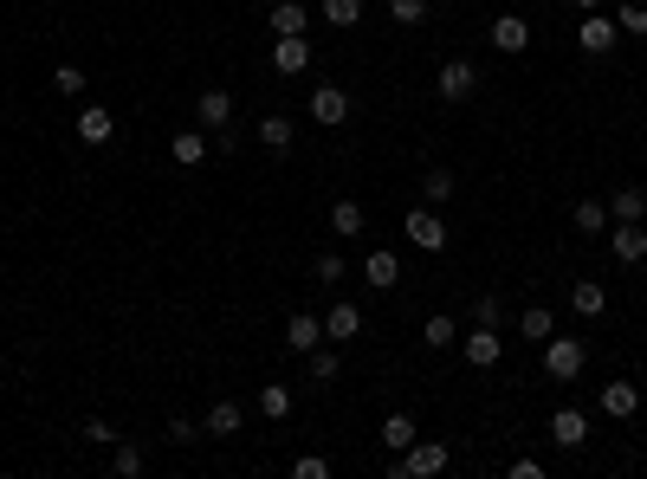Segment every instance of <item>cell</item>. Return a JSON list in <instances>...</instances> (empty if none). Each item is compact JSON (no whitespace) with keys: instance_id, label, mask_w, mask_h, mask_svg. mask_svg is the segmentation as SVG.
<instances>
[{"instance_id":"obj_1","label":"cell","mask_w":647,"mask_h":479,"mask_svg":"<svg viewBox=\"0 0 647 479\" xmlns=\"http://www.w3.org/2000/svg\"><path fill=\"white\" fill-rule=\"evenodd\" d=\"M447 467H453V447L447 441H415V447H402V454H395L389 479H434V473H447Z\"/></svg>"},{"instance_id":"obj_2","label":"cell","mask_w":647,"mask_h":479,"mask_svg":"<svg viewBox=\"0 0 647 479\" xmlns=\"http://www.w3.org/2000/svg\"><path fill=\"white\" fill-rule=\"evenodd\" d=\"M583 363H589V344H583V337H563V331L544 337V376H550V382L583 376Z\"/></svg>"},{"instance_id":"obj_3","label":"cell","mask_w":647,"mask_h":479,"mask_svg":"<svg viewBox=\"0 0 647 479\" xmlns=\"http://www.w3.org/2000/svg\"><path fill=\"white\" fill-rule=\"evenodd\" d=\"M434 91H440L447 104H466V98L479 91V65H473V59H447V65L434 72Z\"/></svg>"},{"instance_id":"obj_4","label":"cell","mask_w":647,"mask_h":479,"mask_svg":"<svg viewBox=\"0 0 647 479\" xmlns=\"http://www.w3.org/2000/svg\"><path fill=\"white\" fill-rule=\"evenodd\" d=\"M402 234H408V246H421V253H440V246H447V221H440L434 208H408Z\"/></svg>"},{"instance_id":"obj_5","label":"cell","mask_w":647,"mask_h":479,"mask_svg":"<svg viewBox=\"0 0 647 479\" xmlns=\"http://www.w3.org/2000/svg\"><path fill=\"white\" fill-rule=\"evenodd\" d=\"M460 357L473 363V369H499L505 337H499V331H486V324H473V331H460Z\"/></svg>"},{"instance_id":"obj_6","label":"cell","mask_w":647,"mask_h":479,"mask_svg":"<svg viewBox=\"0 0 647 479\" xmlns=\"http://www.w3.org/2000/svg\"><path fill=\"white\" fill-rule=\"evenodd\" d=\"M576 39H583V52H589V59H609V52H615V39H622V26H615V20H602V13H583V20H576Z\"/></svg>"},{"instance_id":"obj_7","label":"cell","mask_w":647,"mask_h":479,"mask_svg":"<svg viewBox=\"0 0 647 479\" xmlns=\"http://www.w3.org/2000/svg\"><path fill=\"white\" fill-rule=\"evenodd\" d=\"M609 253L622 259V266H641L647 259V227L641 221H609Z\"/></svg>"},{"instance_id":"obj_8","label":"cell","mask_w":647,"mask_h":479,"mask_svg":"<svg viewBox=\"0 0 647 479\" xmlns=\"http://www.w3.org/2000/svg\"><path fill=\"white\" fill-rule=\"evenodd\" d=\"M311 117H318L324 130L350 123V91H343V85H318V91H311Z\"/></svg>"},{"instance_id":"obj_9","label":"cell","mask_w":647,"mask_h":479,"mask_svg":"<svg viewBox=\"0 0 647 479\" xmlns=\"http://www.w3.org/2000/svg\"><path fill=\"white\" fill-rule=\"evenodd\" d=\"M318 344H324V318L318 311H292V318H285V350L305 357V350H318Z\"/></svg>"},{"instance_id":"obj_10","label":"cell","mask_w":647,"mask_h":479,"mask_svg":"<svg viewBox=\"0 0 647 479\" xmlns=\"http://www.w3.org/2000/svg\"><path fill=\"white\" fill-rule=\"evenodd\" d=\"M550 441L576 454V447L589 441V415H583V408H557V415H550Z\"/></svg>"},{"instance_id":"obj_11","label":"cell","mask_w":647,"mask_h":479,"mask_svg":"<svg viewBox=\"0 0 647 479\" xmlns=\"http://www.w3.org/2000/svg\"><path fill=\"white\" fill-rule=\"evenodd\" d=\"M253 136H259V143L272 149V156H285V149H292V136H298V123L285 117V111H266V117L253 123Z\"/></svg>"},{"instance_id":"obj_12","label":"cell","mask_w":647,"mask_h":479,"mask_svg":"<svg viewBox=\"0 0 647 479\" xmlns=\"http://www.w3.org/2000/svg\"><path fill=\"white\" fill-rule=\"evenodd\" d=\"M110 136H117V117L104 111V104H85L78 111V143H91V149H104Z\"/></svg>"},{"instance_id":"obj_13","label":"cell","mask_w":647,"mask_h":479,"mask_svg":"<svg viewBox=\"0 0 647 479\" xmlns=\"http://www.w3.org/2000/svg\"><path fill=\"white\" fill-rule=\"evenodd\" d=\"M311 65V39L298 33V39H272V72L279 78H292V72H305Z\"/></svg>"},{"instance_id":"obj_14","label":"cell","mask_w":647,"mask_h":479,"mask_svg":"<svg viewBox=\"0 0 647 479\" xmlns=\"http://www.w3.org/2000/svg\"><path fill=\"white\" fill-rule=\"evenodd\" d=\"M298 33H311V7L305 0H279L272 7V39H298Z\"/></svg>"},{"instance_id":"obj_15","label":"cell","mask_w":647,"mask_h":479,"mask_svg":"<svg viewBox=\"0 0 647 479\" xmlns=\"http://www.w3.org/2000/svg\"><path fill=\"white\" fill-rule=\"evenodd\" d=\"M324 337L330 344H356V337H363V311L356 305H330L324 311Z\"/></svg>"},{"instance_id":"obj_16","label":"cell","mask_w":647,"mask_h":479,"mask_svg":"<svg viewBox=\"0 0 647 479\" xmlns=\"http://www.w3.org/2000/svg\"><path fill=\"white\" fill-rule=\"evenodd\" d=\"M570 311H576V318H602V311H609V292H602V279H576L570 285Z\"/></svg>"},{"instance_id":"obj_17","label":"cell","mask_w":647,"mask_h":479,"mask_svg":"<svg viewBox=\"0 0 647 479\" xmlns=\"http://www.w3.org/2000/svg\"><path fill=\"white\" fill-rule=\"evenodd\" d=\"M609 221H647V188L641 182H622L609 195Z\"/></svg>"},{"instance_id":"obj_18","label":"cell","mask_w":647,"mask_h":479,"mask_svg":"<svg viewBox=\"0 0 647 479\" xmlns=\"http://www.w3.org/2000/svg\"><path fill=\"white\" fill-rule=\"evenodd\" d=\"M363 279L376 285V292H389V285H402V259H395L389 246H376V253L363 259Z\"/></svg>"},{"instance_id":"obj_19","label":"cell","mask_w":647,"mask_h":479,"mask_svg":"<svg viewBox=\"0 0 647 479\" xmlns=\"http://www.w3.org/2000/svg\"><path fill=\"white\" fill-rule=\"evenodd\" d=\"M492 46H499V52H525V46H531V20L499 13V20H492Z\"/></svg>"},{"instance_id":"obj_20","label":"cell","mask_w":647,"mask_h":479,"mask_svg":"<svg viewBox=\"0 0 647 479\" xmlns=\"http://www.w3.org/2000/svg\"><path fill=\"white\" fill-rule=\"evenodd\" d=\"M208 149H214V143H208V130H175V136H169V156L182 162V169L208 162Z\"/></svg>"},{"instance_id":"obj_21","label":"cell","mask_w":647,"mask_h":479,"mask_svg":"<svg viewBox=\"0 0 647 479\" xmlns=\"http://www.w3.org/2000/svg\"><path fill=\"white\" fill-rule=\"evenodd\" d=\"M195 123H201V130H220V123H233V98H227V91H201V98H195Z\"/></svg>"},{"instance_id":"obj_22","label":"cell","mask_w":647,"mask_h":479,"mask_svg":"<svg viewBox=\"0 0 647 479\" xmlns=\"http://www.w3.org/2000/svg\"><path fill=\"white\" fill-rule=\"evenodd\" d=\"M240 421H246V408L233 402V395H220L208 408V421H201V434H220V441H227V434H240Z\"/></svg>"},{"instance_id":"obj_23","label":"cell","mask_w":647,"mask_h":479,"mask_svg":"<svg viewBox=\"0 0 647 479\" xmlns=\"http://www.w3.org/2000/svg\"><path fill=\"white\" fill-rule=\"evenodd\" d=\"M635 408H641V389H635V382H609V389H602V415L635 421Z\"/></svg>"},{"instance_id":"obj_24","label":"cell","mask_w":647,"mask_h":479,"mask_svg":"<svg viewBox=\"0 0 647 479\" xmlns=\"http://www.w3.org/2000/svg\"><path fill=\"white\" fill-rule=\"evenodd\" d=\"M305 369H311V382H318V389H330V382L343 376V357L330 350V337H324L318 350H305Z\"/></svg>"},{"instance_id":"obj_25","label":"cell","mask_w":647,"mask_h":479,"mask_svg":"<svg viewBox=\"0 0 647 479\" xmlns=\"http://www.w3.org/2000/svg\"><path fill=\"white\" fill-rule=\"evenodd\" d=\"M369 227V214H363V201H337L330 208V234H343V240H356Z\"/></svg>"},{"instance_id":"obj_26","label":"cell","mask_w":647,"mask_h":479,"mask_svg":"<svg viewBox=\"0 0 647 479\" xmlns=\"http://www.w3.org/2000/svg\"><path fill=\"white\" fill-rule=\"evenodd\" d=\"M415 441H421L415 415H389L382 421V447H389V454H402V447H415Z\"/></svg>"},{"instance_id":"obj_27","label":"cell","mask_w":647,"mask_h":479,"mask_svg":"<svg viewBox=\"0 0 647 479\" xmlns=\"http://www.w3.org/2000/svg\"><path fill=\"white\" fill-rule=\"evenodd\" d=\"M550 331H557V318H550V305H531L525 318H518V337H525V344H544Z\"/></svg>"},{"instance_id":"obj_28","label":"cell","mask_w":647,"mask_h":479,"mask_svg":"<svg viewBox=\"0 0 647 479\" xmlns=\"http://www.w3.org/2000/svg\"><path fill=\"white\" fill-rule=\"evenodd\" d=\"M259 415L285 421V415H292V389H285V382H266V389H259Z\"/></svg>"},{"instance_id":"obj_29","label":"cell","mask_w":647,"mask_h":479,"mask_svg":"<svg viewBox=\"0 0 647 479\" xmlns=\"http://www.w3.org/2000/svg\"><path fill=\"white\" fill-rule=\"evenodd\" d=\"M143 467H149L143 447H136V441H117V454H110V473H117V479H136Z\"/></svg>"},{"instance_id":"obj_30","label":"cell","mask_w":647,"mask_h":479,"mask_svg":"<svg viewBox=\"0 0 647 479\" xmlns=\"http://www.w3.org/2000/svg\"><path fill=\"white\" fill-rule=\"evenodd\" d=\"M576 227H583V240L609 234V201H576Z\"/></svg>"},{"instance_id":"obj_31","label":"cell","mask_w":647,"mask_h":479,"mask_svg":"<svg viewBox=\"0 0 647 479\" xmlns=\"http://www.w3.org/2000/svg\"><path fill=\"white\" fill-rule=\"evenodd\" d=\"M356 20H363V0H324V26L343 33V26H356Z\"/></svg>"},{"instance_id":"obj_32","label":"cell","mask_w":647,"mask_h":479,"mask_svg":"<svg viewBox=\"0 0 647 479\" xmlns=\"http://www.w3.org/2000/svg\"><path fill=\"white\" fill-rule=\"evenodd\" d=\"M473 324H486V331H499V324H505L499 292H479V298H473Z\"/></svg>"},{"instance_id":"obj_33","label":"cell","mask_w":647,"mask_h":479,"mask_svg":"<svg viewBox=\"0 0 647 479\" xmlns=\"http://www.w3.org/2000/svg\"><path fill=\"white\" fill-rule=\"evenodd\" d=\"M447 344H460V324H453L447 311H434L428 318V350H447Z\"/></svg>"},{"instance_id":"obj_34","label":"cell","mask_w":647,"mask_h":479,"mask_svg":"<svg viewBox=\"0 0 647 479\" xmlns=\"http://www.w3.org/2000/svg\"><path fill=\"white\" fill-rule=\"evenodd\" d=\"M52 91H59V98H85V72H78V65H59V72H52Z\"/></svg>"},{"instance_id":"obj_35","label":"cell","mask_w":647,"mask_h":479,"mask_svg":"<svg viewBox=\"0 0 647 479\" xmlns=\"http://www.w3.org/2000/svg\"><path fill=\"white\" fill-rule=\"evenodd\" d=\"M421 188H428V208H440V201L453 195V169H428V175H421Z\"/></svg>"},{"instance_id":"obj_36","label":"cell","mask_w":647,"mask_h":479,"mask_svg":"<svg viewBox=\"0 0 647 479\" xmlns=\"http://www.w3.org/2000/svg\"><path fill=\"white\" fill-rule=\"evenodd\" d=\"M389 20L395 26H421L428 20V0H389Z\"/></svg>"},{"instance_id":"obj_37","label":"cell","mask_w":647,"mask_h":479,"mask_svg":"<svg viewBox=\"0 0 647 479\" xmlns=\"http://www.w3.org/2000/svg\"><path fill=\"white\" fill-rule=\"evenodd\" d=\"M615 26H622V33H635V39H647V7H635V0H628V7L615 13Z\"/></svg>"},{"instance_id":"obj_38","label":"cell","mask_w":647,"mask_h":479,"mask_svg":"<svg viewBox=\"0 0 647 479\" xmlns=\"http://www.w3.org/2000/svg\"><path fill=\"white\" fill-rule=\"evenodd\" d=\"M343 272H350V266H343V259H337V253H324V259H318V266H311V279H324V285H337V279H343Z\"/></svg>"},{"instance_id":"obj_39","label":"cell","mask_w":647,"mask_h":479,"mask_svg":"<svg viewBox=\"0 0 647 479\" xmlns=\"http://www.w3.org/2000/svg\"><path fill=\"white\" fill-rule=\"evenodd\" d=\"M85 441H91V447H117V428H110V421H98V415H91V421H85Z\"/></svg>"},{"instance_id":"obj_40","label":"cell","mask_w":647,"mask_h":479,"mask_svg":"<svg viewBox=\"0 0 647 479\" xmlns=\"http://www.w3.org/2000/svg\"><path fill=\"white\" fill-rule=\"evenodd\" d=\"M169 441H175V447H188V441H201V421H182V415H175V421H169Z\"/></svg>"},{"instance_id":"obj_41","label":"cell","mask_w":647,"mask_h":479,"mask_svg":"<svg viewBox=\"0 0 647 479\" xmlns=\"http://www.w3.org/2000/svg\"><path fill=\"white\" fill-rule=\"evenodd\" d=\"M292 473H298V479H330V460H324V454H305Z\"/></svg>"},{"instance_id":"obj_42","label":"cell","mask_w":647,"mask_h":479,"mask_svg":"<svg viewBox=\"0 0 647 479\" xmlns=\"http://www.w3.org/2000/svg\"><path fill=\"white\" fill-rule=\"evenodd\" d=\"M208 136H214L220 156H233V149H240V130H227V123H220V130H208Z\"/></svg>"},{"instance_id":"obj_43","label":"cell","mask_w":647,"mask_h":479,"mask_svg":"<svg viewBox=\"0 0 647 479\" xmlns=\"http://www.w3.org/2000/svg\"><path fill=\"white\" fill-rule=\"evenodd\" d=\"M512 479H544V460H512Z\"/></svg>"},{"instance_id":"obj_44","label":"cell","mask_w":647,"mask_h":479,"mask_svg":"<svg viewBox=\"0 0 647 479\" xmlns=\"http://www.w3.org/2000/svg\"><path fill=\"white\" fill-rule=\"evenodd\" d=\"M570 7H576V13H602V0H570Z\"/></svg>"},{"instance_id":"obj_45","label":"cell","mask_w":647,"mask_h":479,"mask_svg":"<svg viewBox=\"0 0 647 479\" xmlns=\"http://www.w3.org/2000/svg\"><path fill=\"white\" fill-rule=\"evenodd\" d=\"M641 130H647V117H641Z\"/></svg>"}]
</instances>
